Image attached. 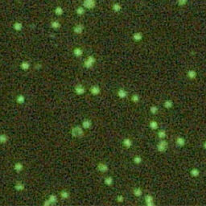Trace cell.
Instances as JSON below:
<instances>
[{"label": "cell", "mask_w": 206, "mask_h": 206, "mask_svg": "<svg viewBox=\"0 0 206 206\" xmlns=\"http://www.w3.org/2000/svg\"><path fill=\"white\" fill-rule=\"evenodd\" d=\"M84 30V26L81 25V24H78V25H76L73 28V32L76 33V34H81Z\"/></svg>", "instance_id": "obj_7"}, {"label": "cell", "mask_w": 206, "mask_h": 206, "mask_svg": "<svg viewBox=\"0 0 206 206\" xmlns=\"http://www.w3.org/2000/svg\"><path fill=\"white\" fill-rule=\"evenodd\" d=\"M113 9H114V11L118 12V11H120L121 6H120V5H119L118 3H114V5H113Z\"/></svg>", "instance_id": "obj_23"}, {"label": "cell", "mask_w": 206, "mask_h": 206, "mask_svg": "<svg viewBox=\"0 0 206 206\" xmlns=\"http://www.w3.org/2000/svg\"><path fill=\"white\" fill-rule=\"evenodd\" d=\"M74 91L77 95H82L85 93V89L82 85H77L75 86Z\"/></svg>", "instance_id": "obj_4"}, {"label": "cell", "mask_w": 206, "mask_h": 206, "mask_svg": "<svg viewBox=\"0 0 206 206\" xmlns=\"http://www.w3.org/2000/svg\"><path fill=\"white\" fill-rule=\"evenodd\" d=\"M83 5L85 6V8L86 9H93L95 7V5H96V2L95 0H84Z\"/></svg>", "instance_id": "obj_3"}, {"label": "cell", "mask_w": 206, "mask_h": 206, "mask_svg": "<svg viewBox=\"0 0 206 206\" xmlns=\"http://www.w3.org/2000/svg\"><path fill=\"white\" fill-rule=\"evenodd\" d=\"M16 101L19 104H23L24 103V101H25V97H24V96H23V95H19V96L16 97Z\"/></svg>", "instance_id": "obj_20"}, {"label": "cell", "mask_w": 206, "mask_h": 206, "mask_svg": "<svg viewBox=\"0 0 206 206\" xmlns=\"http://www.w3.org/2000/svg\"><path fill=\"white\" fill-rule=\"evenodd\" d=\"M73 55L76 57H80L83 55V50L81 48H76L73 50Z\"/></svg>", "instance_id": "obj_10"}, {"label": "cell", "mask_w": 206, "mask_h": 206, "mask_svg": "<svg viewBox=\"0 0 206 206\" xmlns=\"http://www.w3.org/2000/svg\"><path fill=\"white\" fill-rule=\"evenodd\" d=\"M15 189L18 192H21L24 189V184L22 182H17L15 185Z\"/></svg>", "instance_id": "obj_11"}, {"label": "cell", "mask_w": 206, "mask_h": 206, "mask_svg": "<svg viewBox=\"0 0 206 206\" xmlns=\"http://www.w3.org/2000/svg\"><path fill=\"white\" fill-rule=\"evenodd\" d=\"M118 201H122V200H123V197H122V196H118Z\"/></svg>", "instance_id": "obj_26"}, {"label": "cell", "mask_w": 206, "mask_h": 206, "mask_svg": "<svg viewBox=\"0 0 206 206\" xmlns=\"http://www.w3.org/2000/svg\"><path fill=\"white\" fill-rule=\"evenodd\" d=\"M85 8L81 7V6H79V7H77V10H76V13H77V14L78 15H83L84 14H85Z\"/></svg>", "instance_id": "obj_19"}, {"label": "cell", "mask_w": 206, "mask_h": 206, "mask_svg": "<svg viewBox=\"0 0 206 206\" xmlns=\"http://www.w3.org/2000/svg\"><path fill=\"white\" fill-rule=\"evenodd\" d=\"M104 183H105L106 185L110 186L113 184V178L111 176L106 177V178H105V180H104Z\"/></svg>", "instance_id": "obj_16"}, {"label": "cell", "mask_w": 206, "mask_h": 206, "mask_svg": "<svg viewBox=\"0 0 206 206\" xmlns=\"http://www.w3.org/2000/svg\"><path fill=\"white\" fill-rule=\"evenodd\" d=\"M48 200L49 201V203H50L51 205H55V204L57 202V197H56V196H55V195L52 194V195H50V196H49V197H48Z\"/></svg>", "instance_id": "obj_12"}, {"label": "cell", "mask_w": 206, "mask_h": 206, "mask_svg": "<svg viewBox=\"0 0 206 206\" xmlns=\"http://www.w3.org/2000/svg\"><path fill=\"white\" fill-rule=\"evenodd\" d=\"M71 134H72V137H75V138H81L84 135V130L80 126H76V127L72 128Z\"/></svg>", "instance_id": "obj_1"}, {"label": "cell", "mask_w": 206, "mask_h": 206, "mask_svg": "<svg viewBox=\"0 0 206 206\" xmlns=\"http://www.w3.org/2000/svg\"><path fill=\"white\" fill-rule=\"evenodd\" d=\"M61 197L62 199H68L69 197V192L68 191H65V190H63V191L61 192Z\"/></svg>", "instance_id": "obj_17"}, {"label": "cell", "mask_w": 206, "mask_h": 206, "mask_svg": "<svg viewBox=\"0 0 206 206\" xmlns=\"http://www.w3.org/2000/svg\"><path fill=\"white\" fill-rule=\"evenodd\" d=\"M118 94L119 97H122V98H123V97H125L126 96H127V93H126L125 90H123V89H119L118 92Z\"/></svg>", "instance_id": "obj_22"}, {"label": "cell", "mask_w": 206, "mask_h": 206, "mask_svg": "<svg viewBox=\"0 0 206 206\" xmlns=\"http://www.w3.org/2000/svg\"><path fill=\"white\" fill-rule=\"evenodd\" d=\"M92 127V122L89 119H85L82 122V128L84 129H89Z\"/></svg>", "instance_id": "obj_8"}, {"label": "cell", "mask_w": 206, "mask_h": 206, "mask_svg": "<svg viewBox=\"0 0 206 206\" xmlns=\"http://www.w3.org/2000/svg\"><path fill=\"white\" fill-rule=\"evenodd\" d=\"M51 26H52V28H54V29H57V28H61V25L58 21H52V23H51Z\"/></svg>", "instance_id": "obj_21"}, {"label": "cell", "mask_w": 206, "mask_h": 206, "mask_svg": "<svg viewBox=\"0 0 206 206\" xmlns=\"http://www.w3.org/2000/svg\"><path fill=\"white\" fill-rule=\"evenodd\" d=\"M123 143H124V145H125L127 147H129L131 145V143H130V139H125V140H124V142H123Z\"/></svg>", "instance_id": "obj_24"}, {"label": "cell", "mask_w": 206, "mask_h": 206, "mask_svg": "<svg viewBox=\"0 0 206 206\" xmlns=\"http://www.w3.org/2000/svg\"><path fill=\"white\" fill-rule=\"evenodd\" d=\"M89 91H90V93H91L92 95H94V96H97V95L101 93V89H100V87H99L98 85H95L91 86Z\"/></svg>", "instance_id": "obj_5"}, {"label": "cell", "mask_w": 206, "mask_h": 206, "mask_svg": "<svg viewBox=\"0 0 206 206\" xmlns=\"http://www.w3.org/2000/svg\"><path fill=\"white\" fill-rule=\"evenodd\" d=\"M97 170L100 172H106L108 171V166L104 163H99L97 164Z\"/></svg>", "instance_id": "obj_6"}, {"label": "cell", "mask_w": 206, "mask_h": 206, "mask_svg": "<svg viewBox=\"0 0 206 206\" xmlns=\"http://www.w3.org/2000/svg\"><path fill=\"white\" fill-rule=\"evenodd\" d=\"M13 28H14V29L15 31L19 32V31H21L23 29V24L21 23H19V22H15L14 23V25H13Z\"/></svg>", "instance_id": "obj_14"}, {"label": "cell", "mask_w": 206, "mask_h": 206, "mask_svg": "<svg viewBox=\"0 0 206 206\" xmlns=\"http://www.w3.org/2000/svg\"><path fill=\"white\" fill-rule=\"evenodd\" d=\"M95 62H96V60H95L94 56H89L87 59H85L84 61V66L86 68H90L94 66Z\"/></svg>", "instance_id": "obj_2"}, {"label": "cell", "mask_w": 206, "mask_h": 206, "mask_svg": "<svg viewBox=\"0 0 206 206\" xmlns=\"http://www.w3.org/2000/svg\"><path fill=\"white\" fill-rule=\"evenodd\" d=\"M30 68V64L28 63V61H23L22 63L20 64V68L23 69L24 71H27Z\"/></svg>", "instance_id": "obj_13"}, {"label": "cell", "mask_w": 206, "mask_h": 206, "mask_svg": "<svg viewBox=\"0 0 206 206\" xmlns=\"http://www.w3.org/2000/svg\"><path fill=\"white\" fill-rule=\"evenodd\" d=\"M14 169H15V171L17 172H22V171L23 170V163H20V162H17V163L15 164V166H14Z\"/></svg>", "instance_id": "obj_9"}, {"label": "cell", "mask_w": 206, "mask_h": 206, "mask_svg": "<svg viewBox=\"0 0 206 206\" xmlns=\"http://www.w3.org/2000/svg\"><path fill=\"white\" fill-rule=\"evenodd\" d=\"M8 136L6 134H0V143L2 144H4V143H6L8 141Z\"/></svg>", "instance_id": "obj_15"}, {"label": "cell", "mask_w": 206, "mask_h": 206, "mask_svg": "<svg viewBox=\"0 0 206 206\" xmlns=\"http://www.w3.org/2000/svg\"><path fill=\"white\" fill-rule=\"evenodd\" d=\"M35 68H36V69H39V68H41V65H39V64H37L36 65H35Z\"/></svg>", "instance_id": "obj_25"}, {"label": "cell", "mask_w": 206, "mask_h": 206, "mask_svg": "<svg viewBox=\"0 0 206 206\" xmlns=\"http://www.w3.org/2000/svg\"><path fill=\"white\" fill-rule=\"evenodd\" d=\"M54 12H55V14H56V15H61L62 14H63L64 11H63V9H62V7H61V6H56V7L55 8V10H54Z\"/></svg>", "instance_id": "obj_18"}]
</instances>
